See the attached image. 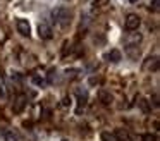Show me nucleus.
Wrapping results in <instances>:
<instances>
[{
    "label": "nucleus",
    "instance_id": "obj_3",
    "mask_svg": "<svg viewBox=\"0 0 160 141\" xmlns=\"http://www.w3.org/2000/svg\"><path fill=\"white\" fill-rule=\"evenodd\" d=\"M16 28H18V33L21 34V36H28L31 34V26H29V23L26 19H18L16 21Z\"/></svg>",
    "mask_w": 160,
    "mask_h": 141
},
{
    "label": "nucleus",
    "instance_id": "obj_2",
    "mask_svg": "<svg viewBox=\"0 0 160 141\" xmlns=\"http://www.w3.org/2000/svg\"><path fill=\"white\" fill-rule=\"evenodd\" d=\"M126 29L128 31H136L139 26H141V19H139L138 14H129L128 17H126Z\"/></svg>",
    "mask_w": 160,
    "mask_h": 141
},
{
    "label": "nucleus",
    "instance_id": "obj_7",
    "mask_svg": "<svg viewBox=\"0 0 160 141\" xmlns=\"http://www.w3.org/2000/svg\"><path fill=\"white\" fill-rule=\"evenodd\" d=\"M98 98H100V102L103 103V105H110V103L114 102V96L108 91H105V89H102V91L98 93Z\"/></svg>",
    "mask_w": 160,
    "mask_h": 141
},
{
    "label": "nucleus",
    "instance_id": "obj_17",
    "mask_svg": "<svg viewBox=\"0 0 160 141\" xmlns=\"http://www.w3.org/2000/svg\"><path fill=\"white\" fill-rule=\"evenodd\" d=\"M0 96H4V88H2V84H0Z\"/></svg>",
    "mask_w": 160,
    "mask_h": 141
},
{
    "label": "nucleus",
    "instance_id": "obj_10",
    "mask_svg": "<svg viewBox=\"0 0 160 141\" xmlns=\"http://www.w3.org/2000/svg\"><path fill=\"white\" fill-rule=\"evenodd\" d=\"M86 100H88V96H86V93L84 95H78V110H76V113H81V110L86 107Z\"/></svg>",
    "mask_w": 160,
    "mask_h": 141
},
{
    "label": "nucleus",
    "instance_id": "obj_13",
    "mask_svg": "<svg viewBox=\"0 0 160 141\" xmlns=\"http://www.w3.org/2000/svg\"><path fill=\"white\" fill-rule=\"evenodd\" d=\"M5 141H19V138H18V134H14L11 131V133L5 134Z\"/></svg>",
    "mask_w": 160,
    "mask_h": 141
},
{
    "label": "nucleus",
    "instance_id": "obj_11",
    "mask_svg": "<svg viewBox=\"0 0 160 141\" xmlns=\"http://www.w3.org/2000/svg\"><path fill=\"white\" fill-rule=\"evenodd\" d=\"M102 141H119V139H117V134L103 131V133H102Z\"/></svg>",
    "mask_w": 160,
    "mask_h": 141
},
{
    "label": "nucleus",
    "instance_id": "obj_1",
    "mask_svg": "<svg viewBox=\"0 0 160 141\" xmlns=\"http://www.w3.org/2000/svg\"><path fill=\"white\" fill-rule=\"evenodd\" d=\"M52 17L60 28H67L71 24V12L66 7H57L52 10Z\"/></svg>",
    "mask_w": 160,
    "mask_h": 141
},
{
    "label": "nucleus",
    "instance_id": "obj_4",
    "mask_svg": "<svg viewBox=\"0 0 160 141\" xmlns=\"http://www.w3.org/2000/svg\"><path fill=\"white\" fill-rule=\"evenodd\" d=\"M38 34L42 40H50L52 38V28H50V24L47 21H42L38 24Z\"/></svg>",
    "mask_w": 160,
    "mask_h": 141
},
{
    "label": "nucleus",
    "instance_id": "obj_15",
    "mask_svg": "<svg viewBox=\"0 0 160 141\" xmlns=\"http://www.w3.org/2000/svg\"><path fill=\"white\" fill-rule=\"evenodd\" d=\"M67 105H71V98H64V102H62V107H67Z\"/></svg>",
    "mask_w": 160,
    "mask_h": 141
},
{
    "label": "nucleus",
    "instance_id": "obj_14",
    "mask_svg": "<svg viewBox=\"0 0 160 141\" xmlns=\"http://www.w3.org/2000/svg\"><path fill=\"white\" fill-rule=\"evenodd\" d=\"M150 9L158 10V0H152V2H150Z\"/></svg>",
    "mask_w": 160,
    "mask_h": 141
},
{
    "label": "nucleus",
    "instance_id": "obj_12",
    "mask_svg": "<svg viewBox=\"0 0 160 141\" xmlns=\"http://www.w3.org/2000/svg\"><path fill=\"white\" fill-rule=\"evenodd\" d=\"M141 141H157V134H152V133H146L145 136L141 138Z\"/></svg>",
    "mask_w": 160,
    "mask_h": 141
},
{
    "label": "nucleus",
    "instance_id": "obj_5",
    "mask_svg": "<svg viewBox=\"0 0 160 141\" xmlns=\"http://www.w3.org/2000/svg\"><path fill=\"white\" fill-rule=\"evenodd\" d=\"M105 58H107L108 62H112V64H117V62L122 60V53H121L119 50H115V48H114V50H110L107 55H105Z\"/></svg>",
    "mask_w": 160,
    "mask_h": 141
},
{
    "label": "nucleus",
    "instance_id": "obj_8",
    "mask_svg": "<svg viewBox=\"0 0 160 141\" xmlns=\"http://www.w3.org/2000/svg\"><path fill=\"white\" fill-rule=\"evenodd\" d=\"M31 83H33V84H36L38 88H45V86L48 84V81H47L45 78H42V76H38V74L31 76Z\"/></svg>",
    "mask_w": 160,
    "mask_h": 141
},
{
    "label": "nucleus",
    "instance_id": "obj_16",
    "mask_svg": "<svg viewBox=\"0 0 160 141\" xmlns=\"http://www.w3.org/2000/svg\"><path fill=\"white\" fill-rule=\"evenodd\" d=\"M153 105L158 107V95H153Z\"/></svg>",
    "mask_w": 160,
    "mask_h": 141
},
{
    "label": "nucleus",
    "instance_id": "obj_6",
    "mask_svg": "<svg viewBox=\"0 0 160 141\" xmlns=\"http://www.w3.org/2000/svg\"><path fill=\"white\" fill-rule=\"evenodd\" d=\"M145 69H148V71H157V69H158V57H157V55H153V57L146 58Z\"/></svg>",
    "mask_w": 160,
    "mask_h": 141
},
{
    "label": "nucleus",
    "instance_id": "obj_9",
    "mask_svg": "<svg viewBox=\"0 0 160 141\" xmlns=\"http://www.w3.org/2000/svg\"><path fill=\"white\" fill-rule=\"evenodd\" d=\"M24 105H26V98H24V96H19V98L16 100V103H14V107H12V110H14L16 113H19L22 108H24Z\"/></svg>",
    "mask_w": 160,
    "mask_h": 141
},
{
    "label": "nucleus",
    "instance_id": "obj_18",
    "mask_svg": "<svg viewBox=\"0 0 160 141\" xmlns=\"http://www.w3.org/2000/svg\"><path fill=\"white\" fill-rule=\"evenodd\" d=\"M129 2H131V3H136V2H138V0H129Z\"/></svg>",
    "mask_w": 160,
    "mask_h": 141
}]
</instances>
